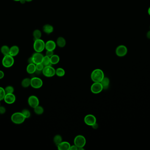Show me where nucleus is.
I'll return each instance as SVG.
<instances>
[{
    "label": "nucleus",
    "instance_id": "f257e3e1",
    "mask_svg": "<svg viewBox=\"0 0 150 150\" xmlns=\"http://www.w3.org/2000/svg\"><path fill=\"white\" fill-rule=\"evenodd\" d=\"M104 77V72L101 69H95L91 74V79L94 83H101Z\"/></svg>",
    "mask_w": 150,
    "mask_h": 150
},
{
    "label": "nucleus",
    "instance_id": "f03ea898",
    "mask_svg": "<svg viewBox=\"0 0 150 150\" xmlns=\"http://www.w3.org/2000/svg\"><path fill=\"white\" fill-rule=\"evenodd\" d=\"M26 118L23 115L22 112H17L12 114L11 120L12 122L16 124H21L23 123L26 120Z\"/></svg>",
    "mask_w": 150,
    "mask_h": 150
},
{
    "label": "nucleus",
    "instance_id": "7ed1b4c3",
    "mask_svg": "<svg viewBox=\"0 0 150 150\" xmlns=\"http://www.w3.org/2000/svg\"><path fill=\"white\" fill-rule=\"evenodd\" d=\"M33 49L37 52H41L45 49V43L42 39L34 40Z\"/></svg>",
    "mask_w": 150,
    "mask_h": 150
},
{
    "label": "nucleus",
    "instance_id": "20e7f679",
    "mask_svg": "<svg viewBox=\"0 0 150 150\" xmlns=\"http://www.w3.org/2000/svg\"><path fill=\"white\" fill-rule=\"evenodd\" d=\"M14 57L8 55L4 56L2 60V64L4 67L9 68L12 67L14 64Z\"/></svg>",
    "mask_w": 150,
    "mask_h": 150
},
{
    "label": "nucleus",
    "instance_id": "39448f33",
    "mask_svg": "<svg viewBox=\"0 0 150 150\" xmlns=\"http://www.w3.org/2000/svg\"><path fill=\"white\" fill-rule=\"evenodd\" d=\"M74 143L78 148L83 147L86 143V139L84 136L78 135L74 139Z\"/></svg>",
    "mask_w": 150,
    "mask_h": 150
},
{
    "label": "nucleus",
    "instance_id": "423d86ee",
    "mask_svg": "<svg viewBox=\"0 0 150 150\" xmlns=\"http://www.w3.org/2000/svg\"><path fill=\"white\" fill-rule=\"evenodd\" d=\"M42 73L46 77H52L55 74V70L51 66H44Z\"/></svg>",
    "mask_w": 150,
    "mask_h": 150
},
{
    "label": "nucleus",
    "instance_id": "0eeeda50",
    "mask_svg": "<svg viewBox=\"0 0 150 150\" xmlns=\"http://www.w3.org/2000/svg\"><path fill=\"white\" fill-rule=\"evenodd\" d=\"M43 83L41 79L38 77H33L31 79V85L32 87L34 89H39L42 86Z\"/></svg>",
    "mask_w": 150,
    "mask_h": 150
},
{
    "label": "nucleus",
    "instance_id": "6e6552de",
    "mask_svg": "<svg viewBox=\"0 0 150 150\" xmlns=\"http://www.w3.org/2000/svg\"><path fill=\"white\" fill-rule=\"evenodd\" d=\"M127 48L125 45H119L116 49V54L119 57H123L127 54Z\"/></svg>",
    "mask_w": 150,
    "mask_h": 150
},
{
    "label": "nucleus",
    "instance_id": "1a4fd4ad",
    "mask_svg": "<svg viewBox=\"0 0 150 150\" xmlns=\"http://www.w3.org/2000/svg\"><path fill=\"white\" fill-rule=\"evenodd\" d=\"M91 91L94 94H98L103 90L102 85L100 83H94L91 86Z\"/></svg>",
    "mask_w": 150,
    "mask_h": 150
},
{
    "label": "nucleus",
    "instance_id": "9d476101",
    "mask_svg": "<svg viewBox=\"0 0 150 150\" xmlns=\"http://www.w3.org/2000/svg\"><path fill=\"white\" fill-rule=\"evenodd\" d=\"M28 103L29 106L34 108L39 105V100L35 96H31L28 99Z\"/></svg>",
    "mask_w": 150,
    "mask_h": 150
},
{
    "label": "nucleus",
    "instance_id": "9b49d317",
    "mask_svg": "<svg viewBox=\"0 0 150 150\" xmlns=\"http://www.w3.org/2000/svg\"><path fill=\"white\" fill-rule=\"evenodd\" d=\"M84 121L86 124L89 126H92L96 123L97 119L96 117L93 114H87L84 118Z\"/></svg>",
    "mask_w": 150,
    "mask_h": 150
},
{
    "label": "nucleus",
    "instance_id": "f8f14e48",
    "mask_svg": "<svg viewBox=\"0 0 150 150\" xmlns=\"http://www.w3.org/2000/svg\"><path fill=\"white\" fill-rule=\"evenodd\" d=\"M43 55L41 52H37L34 53L32 56L33 63L35 64L42 63L43 58Z\"/></svg>",
    "mask_w": 150,
    "mask_h": 150
},
{
    "label": "nucleus",
    "instance_id": "ddd939ff",
    "mask_svg": "<svg viewBox=\"0 0 150 150\" xmlns=\"http://www.w3.org/2000/svg\"><path fill=\"white\" fill-rule=\"evenodd\" d=\"M4 100L6 104H12L16 101V96L13 93L6 94Z\"/></svg>",
    "mask_w": 150,
    "mask_h": 150
},
{
    "label": "nucleus",
    "instance_id": "4468645a",
    "mask_svg": "<svg viewBox=\"0 0 150 150\" xmlns=\"http://www.w3.org/2000/svg\"><path fill=\"white\" fill-rule=\"evenodd\" d=\"M56 47V44L52 40L47 41L45 43V49L47 50L54 51Z\"/></svg>",
    "mask_w": 150,
    "mask_h": 150
},
{
    "label": "nucleus",
    "instance_id": "2eb2a0df",
    "mask_svg": "<svg viewBox=\"0 0 150 150\" xmlns=\"http://www.w3.org/2000/svg\"><path fill=\"white\" fill-rule=\"evenodd\" d=\"M58 148L59 150H70L71 145L68 142L62 141L60 144L58 145Z\"/></svg>",
    "mask_w": 150,
    "mask_h": 150
},
{
    "label": "nucleus",
    "instance_id": "dca6fc26",
    "mask_svg": "<svg viewBox=\"0 0 150 150\" xmlns=\"http://www.w3.org/2000/svg\"><path fill=\"white\" fill-rule=\"evenodd\" d=\"M19 52V49L17 45H13L10 48L9 55L11 56L14 57L18 54Z\"/></svg>",
    "mask_w": 150,
    "mask_h": 150
},
{
    "label": "nucleus",
    "instance_id": "f3484780",
    "mask_svg": "<svg viewBox=\"0 0 150 150\" xmlns=\"http://www.w3.org/2000/svg\"><path fill=\"white\" fill-rule=\"evenodd\" d=\"M36 71V64H29L26 67V71L30 74H33Z\"/></svg>",
    "mask_w": 150,
    "mask_h": 150
},
{
    "label": "nucleus",
    "instance_id": "a211bd4d",
    "mask_svg": "<svg viewBox=\"0 0 150 150\" xmlns=\"http://www.w3.org/2000/svg\"><path fill=\"white\" fill-rule=\"evenodd\" d=\"M100 83H101V85H102L103 89H107L109 87L110 80L108 78L104 77Z\"/></svg>",
    "mask_w": 150,
    "mask_h": 150
},
{
    "label": "nucleus",
    "instance_id": "6ab92c4d",
    "mask_svg": "<svg viewBox=\"0 0 150 150\" xmlns=\"http://www.w3.org/2000/svg\"><path fill=\"white\" fill-rule=\"evenodd\" d=\"M43 31L45 33L50 34L53 32L54 28L50 24H46L43 27Z\"/></svg>",
    "mask_w": 150,
    "mask_h": 150
},
{
    "label": "nucleus",
    "instance_id": "aec40b11",
    "mask_svg": "<svg viewBox=\"0 0 150 150\" xmlns=\"http://www.w3.org/2000/svg\"><path fill=\"white\" fill-rule=\"evenodd\" d=\"M57 45L60 48H63L66 45V41L63 37H59L57 40Z\"/></svg>",
    "mask_w": 150,
    "mask_h": 150
},
{
    "label": "nucleus",
    "instance_id": "412c9836",
    "mask_svg": "<svg viewBox=\"0 0 150 150\" xmlns=\"http://www.w3.org/2000/svg\"><path fill=\"white\" fill-rule=\"evenodd\" d=\"M21 85L23 88H26L29 87L31 85V79L29 78H25L22 80Z\"/></svg>",
    "mask_w": 150,
    "mask_h": 150
},
{
    "label": "nucleus",
    "instance_id": "4be33fe9",
    "mask_svg": "<svg viewBox=\"0 0 150 150\" xmlns=\"http://www.w3.org/2000/svg\"><path fill=\"white\" fill-rule=\"evenodd\" d=\"M50 60H51V62L52 64V65H55L58 64L60 60V58L59 56L57 55H53L52 56L50 57Z\"/></svg>",
    "mask_w": 150,
    "mask_h": 150
},
{
    "label": "nucleus",
    "instance_id": "5701e85b",
    "mask_svg": "<svg viewBox=\"0 0 150 150\" xmlns=\"http://www.w3.org/2000/svg\"><path fill=\"white\" fill-rule=\"evenodd\" d=\"M42 63L44 66H51L52 65V64L51 62L50 57L47 56H45L43 57Z\"/></svg>",
    "mask_w": 150,
    "mask_h": 150
},
{
    "label": "nucleus",
    "instance_id": "b1692460",
    "mask_svg": "<svg viewBox=\"0 0 150 150\" xmlns=\"http://www.w3.org/2000/svg\"><path fill=\"white\" fill-rule=\"evenodd\" d=\"M1 51L2 54L4 56L9 55V52H10V48L7 45H3L1 47Z\"/></svg>",
    "mask_w": 150,
    "mask_h": 150
},
{
    "label": "nucleus",
    "instance_id": "393cba45",
    "mask_svg": "<svg viewBox=\"0 0 150 150\" xmlns=\"http://www.w3.org/2000/svg\"><path fill=\"white\" fill-rule=\"evenodd\" d=\"M55 74L59 77H62L64 76L65 74V71L63 68H58L55 70Z\"/></svg>",
    "mask_w": 150,
    "mask_h": 150
},
{
    "label": "nucleus",
    "instance_id": "a878e982",
    "mask_svg": "<svg viewBox=\"0 0 150 150\" xmlns=\"http://www.w3.org/2000/svg\"><path fill=\"white\" fill-rule=\"evenodd\" d=\"M34 112L37 115H41L44 112V109L42 107L38 105L34 108Z\"/></svg>",
    "mask_w": 150,
    "mask_h": 150
},
{
    "label": "nucleus",
    "instance_id": "bb28decb",
    "mask_svg": "<svg viewBox=\"0 0 150 150\" xmlns=\"http://www.w3.org/2000/svg\"><path fill=\"white\" fill-rule=\"evenodd\" d=\"M41 32L39 30H36L33 32V36L34 37V40L41 39Z\"/></svg>",
    "mask_w": 150,
    "mask_h": 150
},
{
    "label": "nucleus",
    "instance_id": "cd10ccee",
    "mask_svg": "<svg viewBox=\"0 0 150 150\" xmlns=\"http://www.w3.org/2000/svg\"><path fill=\"white\" fill-rule=\"evenodd\" d=\"M62 141V138L61 136L57 135L55 136L54 138V142L57 146L60 144Z\"/></svg>",
    "mask_w": 150,
    "mask_h": 150
},
{
    "label": "nucleus",
    "instance_id": "c85d7f7f",
    "mask_svg": "<svg viewBox=\"0 0 150 150\" xmlns=\"http://www.w3.org/2000/svg\"><path fill=\"white\" fill-rule=\"evenodd\" d=\"M5 95H6V93H5L4 89L2 87H0V101L4 100Z\"/></svg>",
    "mask_w": 150,
    "mask_h": 150
},
{
    "label": "nucleus",
    "instance_id": "c756f323",
    "mask_svg": "<svg viewBox=\"0 0 150 150\" xmlns=\"http://www.w3.org/2000/svg\"><path fill=\"white\" fill-rule=\"evenodd\" d=\"M6 94L8 93H13L14 92V88L12 86H8L4 89Z\"/></svg>",
    "mask_w": 150,
    "mask_h": 150
},
{
    "label": "nucleus",
    "instance_id": "7c9ffc66",
    "mask_svg": "<svg viewBox=\"0 0 150 150\" xmlns=\"http://www.w3.org/2000/svg\"><path fill=\"white\" fill-rule=\"evenodd\" d=\"M21 112L24 116V117L26 118H28L30 117L31 113H30L29 110H28L27 109H24Z\"/></svg>",
    "mask_w": 150,
    "mask_h": 150
},
{
    "label": "nucleus",
    "instance_id": "2f4dec72",
    "mask_svg": "<svg viewBox=\"0 0 150 150\" xmlns=\"http://www.w3.org/2000/svg\"><path fill=\"white\" fill-rule=\"evenodd\" d=\"M36 70L42 72V70H43V68L44 67V66L42 63H40L36 64Z\"/></svg>",
    "mask_w": 150,
    "mask_h": 150
},
{
    "label": "nucleus",
    "instance_id": "473e14b6",
    "mask_svg": "<svg viewBox=\"0 0 150 150\" xmlns=\"http://www.w3.org/2000/svg\"><path fill=\"white\" fill-rule=\"evenodd\" d=\"M54 51L47 50L46 52V56L51 57L54 55Z\"/></svg>",
    "mask_w": 150,
    "mask_h": 150
},
{
    "label": "nucleus",
    "instance_id": "72a5a7b5",
    "mask_svg": "<svg viewBox=\"0 0 150 150\" xmlns=\"http://www.w3.org/2000/svg\"><path fill=\"white\" fill-rule=\"evenodd\" d=\"M6 112V109L4 107L0 106V114H4Z\"/></svg>",
    "mask_w": 150,
    "mask_h": 150
},
{
    "label": "nucleus",
    "instance_id": "f704fd0d",
    "mask_svg": "<svg viewBox=\"0 0 150 150\" xmlns=\"http://www.w3.org/2000/svg\"><path fill=\"white\" fill-rule=\"evenodd\" d=\"M77 147H76L75 144L72 145V146H71L70 147V150H78Z\"/></svg>",
    "mask_w": 150,
    "mask_h": 150
},
{
    "label": "nucleus",
    "instance_id": "c9c22d12",
    "mask_svg": "<svg viewBox=\"0 0 150 150\" xmlns=\"http://www.w3.org/2000/svg\"><path fill=\"white\" fill-rule=\"evenodd\" d=\"M4 72L0 70V79H2L4 77Z\"/></svg>",
    "mask_w": 150,
    "mask_h": 150
},
{
    "label": "nucleus",
    "instance_id": "e433bc0d",
    "mask_svg": "<svg viewBox=\"0 0 150 150\" xmlns=\"http://www.w3.org/2000/svg\"><path fill=\"white\" fill-rule=\"evenodd\" d=\"M92 127V128H93V129H97L98 127V125L97 123V122L95 123L94 124H93L92 126H91Z\"/></svg>",
    "mask_w": 150,
    "mask_h": 150
},
{
    "label": "nucleus",
    "instance_id": "4c0bfd02",
    "mask_svg": "<svg viewBox=\"0 0 150 150\" xmlns=\"http://www.w3.org/2000/svg\"><path fill=\"white\" fill-rule=\"evenodd\" d=\"M28 62H29V64H34L33 63V59H32V57H30L29 58L28 60Z\"/></svg>",
    "mask_w": 150,
    "mask_h": 150
},
{
    "label": "nucleus",
    "instance_id": "58836bf2",
    "mask_svg": "<svg viewBox=\"0 0 150 150\" xmlns=\"http://www.w3.org/2000/svg\"><path fill=\"white\" fill-rule=\"evenodd\" d=\"M146 36H147V38L150 39V30L147 32V35H146Z\"/></svg>",
    "mask_w": 150,
    "mask_h": 150
},
{
    "label": "nucleus",
    "instance_id": "ea45409f",
    "mask_svg": "<svg viewBox=\"0 0 150 150\" xmlns=\"http://www.w3.org/2000/svg\"><path fill=\"white\" fill-rule=\"evenodd\" d=\"M19 2L22 4H25L26 2V1L25 0H20Z\"/></svg>",
    "mask_w": 150,
    "mask_h": 150
},
{
    "label": "nucleus",
    "instance_id": "a19ab883",
    "mask_svg": "<svg viewBox=\"0 0 150 150\" xmlns=\"http://www.w3.org/2000/svg\"><path fill=\"white\" fill-rule=\"evenodd\" d=\"M148 14L150 16V7L148 9Z\"/></svg>",
    "mask_w": 150,
    "mask_h": 150
},
{
    "label": "nucleus",
    "instance_id": "79ce46f5",
    "mask_svg": "<svg viewBox=\"0 0 150 150\" xmlns=\"http://www.w3.org/2000/svg\"><path fill=\"white\" fill-rule=\"evenodd\" d=\"M26 2H31L33 1V0H25Z\"/></svg>",
    "mask_w": 150,
    "mask_h": 150
},
{
    "label": "nucleus",
    "instance_id": "37998d69",
    "mask_svg": "<svg viewBox=\"0 0 150 150\" xmlns=\"http://www.w3.org/2000/svg\"><path fill=\"white\" fill-rule=\"evenodd\" d=\"M13 1H14L15 2H19L20 0H13Z\"/></svg>",
    "mask_w": 150,
    "mask_h": 150
},
{
    "label": "nucleus",
    "instance_id": "c03bdc74",
    "mask_svg": "<svg viewBox=\"0 0 150 150\" xmlns=\"http://www.w3.org/2000/svg\"><path fill=\"white\" fill-rule=\"evenodd\" d=\"M0 106H1V103H0Z\"/></svg>",
    "mask_w": 150,
    "mask_h": 150
},
{
    "label": "nucleus",
    "instance_id": "a18cd8bd",
    "mask_svg": "<svg viewBox=\"0 0 150 150\" xmlns=\"http://www.w3.org/2000/svg\"></svg>",
    "mask_w": 150,
    "mask_h": 150
}]
</instances>
